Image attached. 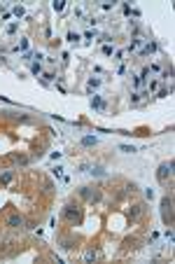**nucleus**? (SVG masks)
Here are the masks:
<instances>
[{
    "label": "nucleus",
    "instance_id": "f03ea898",
    "mask_svg": "<svg viewBox=\"0 0 175 264\" xmlns=\"http://www.w3.org/2000/svg\"><path fill=\"white\" fill-rule=\"evenodd\" d=\"M173 161H168V164H161L159 166V171H156V178L161 180V182H166V178H170L173 175Z\"/></svg>",
    "mask_w": 175,
    "mask_h": 264
},
{
    "label": "nucleus",
    "instance_id": "423d86ee",
    "mask_svg": "<svg viewBox=\"0 0 175 264\" xmlns=\"http://www.w3.org/2000/svg\"><path fill=\"white\" fill-rule=\"evenodd\" d=\"M63 7H65V0H54V9H56V12H61Z\"/></svg>",
    "mask_w": 175,
    "mask_h": 264
},
{
    "label": "nucleus",
    "instance_id": "7ed1b4c3",
    "mask_svg": "<svg viewBox=\"0 0 175 264\" xmlns=\"http://www.w3.org/2000/svg\"><path fill=\"white\" fill-rule=\"evenodd\" d=\"M140 213H143V206H140V204H136V206H131V211H129V218H131V220H136L138 215H140Z\"/></svg>",
    "mask_w": 175,
    "mask_h": 264
},
{
    "label": "nucleus",
    "instance_id": "f257e3e1",
    "mask_svg": "<svg viewBox=\"0 0 175 264\" xmlns=\"http://www.w3.org/2000/svg\"><path fill=\"white\" fill-rule=\"evenodd\" d=\"M63 218L68 220V222H72V225H77L82 215H79V211L75 208V206H65V208H63Z\"/></svg>",
    "mask_w": 175,
    "mask_h": 264
},
{
    "label": "nucleus",
    "instance_id": "dca6fc26",
    "mask_svg": "<svg viewBox=\"0 0 175 264\" xmlns=\"http://www.w3.org/2000/svg\"><path fill=\"white\" fill-rule=\"evenodd\" d=\"M122 152H126V154H131V152H136L133 147H129V145H122Z\"/></svg>",
    "mask_w": 175,
    "mask_h": 264
},
{
    "label": "nucleus",
    "instance_id": "6e6552de",
    "mask_svg": "<svg viewBox=\"0 0 175 264\" xmlns=\"http://www.w3.org/2000/svg\"><path fill=\"white\" fill-rule=\"evenodd\" d=\"M91 105L93 108H103V101L98 98V96H93V98H91Z\"/></svg>",
    "mask_w": 175,
    "mask_h": 264
},
{
    "label": "nucleus",
    "instance_id": "1a4fd4ad",
    "mask_svg": "<svg viewBox=\"0 0 175 264\" xmlns=\"http://www.w3.org/2000/svg\"><path fill=\"white\" fill-rule=\"evenodd\" d=\"M82 143H84V145H93V143H96V136H86V138H82Z\"/></svg>",
    "mask_w": 175,
    "mask_h": 264
},
{
    "label": "nucleus",
    "instance_id": "9b49d317",
    "mask_svg": "<svg viewBox=\"0 0 175 264\" xmlns=\"http://www.w3.org/2000/svg\"><path fill=\"white\" fill-rule=\"evenodd\" d=\"M84 259H86V262H93V259H96V252H93V250H89V252L84 255Z\"/></svg>",
    "mask_w": 175,
    "mask_h": 264
},
{
    "label": "nucleus",
    "instance_id": "0eeeda50",
    "mask_svg": "<svg viewBox=\"0 0 175 264\" xmlns=\"http://www.w3.org/2000/svg\"><path fill=\"white\" fill-rule=\"evenodd\" d=\"M31 73L33 75H40V73H42V66H40V63H33V66H31Z\"/></svg>",
    "mask_w": 175,
    "mask_h": 264
},
{
    "label": "nucleus",
    "instance_id": "20e7f679",
    "mask_svg": "<svg viewBox=\"0 0 175 264\" xmlns=\"http://www.w3.org/2000/svg\"><path fill=\"white\" fill-rule=\"evenodd\" d=\"M7 225L9 227H21L24 225V218H21V215H12V218L7 220Z\"/></svg>",
    "mask_w": 175,
    "mask_h": 264
},
{
    "label": "nucleus",
    "instance_id": "f8f14e48",
    "mask_svg": "<svg viewBox=\"0 0 175 264\" xmlns=\"http://www.w3.org/2000/svg\"><path fill=\"white\" fill-rule=\"evenodd\" d=\"M112 49H115L112 45H103V54H105V56H110V54H112Z\"/></svg>",
    "mask_w": 175,
    "mask_h": 264
},
{
    "label": "nucleus",
    "instance_id": "4468645a",
    "mask_svg": "<svg viewBox=\"0 0 175 264\" xmlns=\"http://www.w3.org/2000/svg\"><path fill=\"white\" fill-rule=\"evenodd\" d=\"M12 12H14V16H24V7H14Z\"/></svg>",
    "mask_w": 175,
    "mask_h": 264
},
{
    "label": "nucleus",
    "instance_id": "39448f33",
    "mask_svg": "<svg viewBox=\"0 0 175 264\" xmlns=\"http://www.w3.org/2000/svg\"><path fill=\"white\" fill-rule=\"evenodd\" d=\"M79 194H82L84 199H93V194H91V189H89V187H82V189H79Z\"/></svg>",
    "mask_w": 175,
    "mask_h": 264
},
{
    "label": "nucleus",
    "instance_id": "f3484780",
    "mask_svg": "<svg viewBox=\"0 0 175 264\" xmlns=\"http://www.w3.org/2000/svg\"><path fill=\"white\" fill-rule=\"evenodd\" d=\"M159 89V82H149V91H156Z\"/></svg>",
    "mask_w": 175,
    "mask_h": 264
},
{
    "label": "nucleus",
    "instance_id": "ddd939ff",
    "mask_svg": "<svg viewBox=\"0 0 175 264\" xmlns=\"http://www.w3.org/2000/svg\"><path fill=\"white\" fill-rule=\"evenodd\" d=\"M16 49H19V52H24V49H28V40H21V42H19V47H16Z\"/></svg>",
    "mask_w": 175,
    "mask_h": 264
},
{
    "label": "nucleus",
    "instance_id": "2eb2a0df",
    "mask_svg": "<svg viewBox=\"0 0 175 264\" xmlns=\"http://www.w3.org/2000/svg\"><path fill=\"white\" fill-rule=\"evenodd\" d=\"M68 40H70V42H77L79 35H77V33H68Z\"/></svg>",
    "mask_w": 175,
    "mask_h": 264
},
{
    "label": "nucleus",
    "instance_id": "9d476101",
    "mask_svg": "<svg viewBox=\"0 0 175 264\" xmlns=\"http://www.w3.org/2000/svg\"><path fill=\"white\" fill-rule=\"evenodd\" d=\"M98 84H100V79H96V77H91V79H89V89H96Z\"/></svg>",
    "mask_w": 175,
    "mask_h": 264
}]
</instances>
